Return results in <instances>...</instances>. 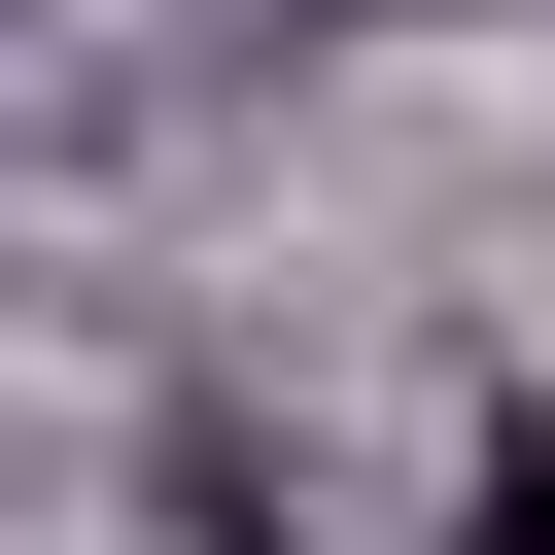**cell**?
Wrapping results in <instances>:
<instances>
[{
    "mask_svg": "<svg viewBox=\"0 0 555 555\" xmlns=\"http://www.w3.org/2000/svg\"><path fill=\"white\" fill-rule=\"evenodd\" d=\"M451 555H555V416H486V486H451Z\"/></svg>",
    "mask_w": 555,
    "mask_h": 555,
    "instance_id": "obj_1",
    "label": "cell"
}]
</instances>
